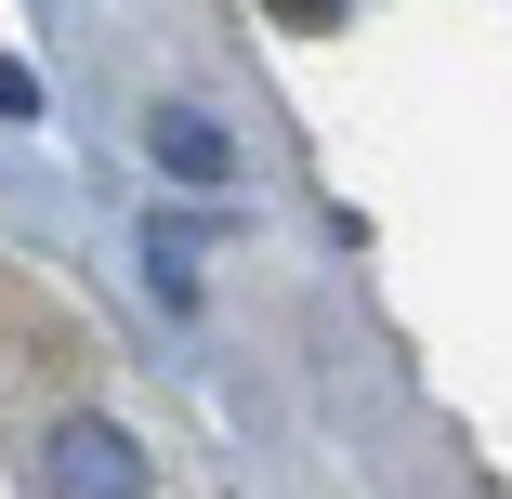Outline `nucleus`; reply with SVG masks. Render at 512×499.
<instances>
[{
	"instance_id": "1",
	"label": "nucleus",
	"mask_w": 512,
	"mask_h": 499,
	"mask_svg": "<svg viewBox=\"0 0 512 499\" xmlns=\"http://www.w3.org/2000/svg\"><path fill=\"white\" fill-rule=\"evenodd\" d=\"M0 499H224L132 329L14 224H0Z\"/></svg>"
}]
</instances>
